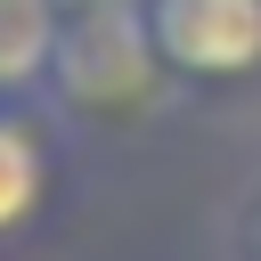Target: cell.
I'll list each match as a JSON object with an SVG mask.
<instances>
[{
  "label": "cell",
  "instance_id": "6da1fadb",
  "mask_svg": "<svg viewBox=\"0 0 261 261\" xmlns=\"http://www.w3.org/2000/svg\"><path fill=\"white\" fill-rule=\"evenodd\" d=\"M163 90V57L147 41V16L139 0H106V8H82L65 16L57 33V65H49V90L73 122H122L139 106H155Z\"/></svg>",
  "mask_w": 261,
  "mask_h": 261
},
{
  "label": "cell",
  "instance_id": "7a4b0ae2",
  "mask_svg": "<svg viewBox=\"0 0 261 261\" xmlns=\"http://www.w3.org/2000/svg\"><path fill=\"white\" fill-rule=\"evenodd\" d=\"M163 73L179 82H253L261 73V0H139Z\"/></svg>",
  "mask_w": 261,
  "mask_h": 261
},
{
  "label": "cell",
  "instance_id": "3957f363",
  "mask_svg": "<svg viewBox=\"0 0 261 261\" xmlns=\"http://www.w3.org/2000/svg\"><path fill=\"white\" fill-rule=\"evenodd\" d=\"M57 33H65V8L57 0H0V106L49 90Z\"/></svg>",
  "mask_w": 261,
  "mask_h": 261
},
{
  "label": "cell",
  "instance_id": "277c9868",
  "mask_svg": "<svg viewBox=\"0 0 261 261\" xmlns=\"http://www.w3.org/2000/svg\"><path fill=\"white\" fill-rule=\"evenodd\" d=\"M41 188H49V155H41V130H33L16 106H0V237H16V228L33 220Z\"/></svg>",
  "mask_w": 261,
  "mask_h": 261
},
{
  "label": "cell",
  "instance_id": "5b68a950",
  "mask_svg": "<svg viewBox=\"0 0 261 261\" xmlns=\"http://www.w3.org/2000/svg\"><path fill=\"white\" fill-rule=\"evenodd\" d=\"M245 261H261V204H253V220H245Z\"/></svg>",
  "mask_w": 261,
  "mask_h": 261
},
{
  "label": "cell",
  "instance_id": "8992f818",
  "mask_svg": "<svg viewBox=\"0 0 261 261\" xmlns=\"http://www.w3.org/2000/svg\"><path fill=\"white\" fill-rule=\"evenodd\" d=\"M57 8H65V16H82V8H106V0H57Z\"/></svg>",
  "mask_w": 261,
  "mask_h": 261
}]
</instances>
